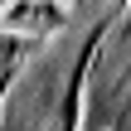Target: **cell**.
I'll use <instances>...</instances> for the list:
<instances>
[{"label":"cell","mask_w":131,"mask_h":131,"mask_svg":"<svg viewBox=\"0 0 131 131\" xmlns=\"http://www.w3.org/2000/svg\"><path fill=\"white\" fill-rule=\"evenodd\" d=\"M68 19V10L58 5V0H15V5H5L0 10V24L5 29H15V34H53L58 24Z\"/></svg>","instance_id":"6da1fadb"},{"label":"cell","mask_w":131,"mask_h":131,"mask_svg":"<svg viewBox=\"0 0 131 131\" xmlns=\"http://www.w3.org/2000/svg\"><path fill=\"white\" fill-rule=\"evenodd\" d=\"M107 29H112V15L88 34V44H83V49H78V58H73L68 92H63V107H58V112H63V117H58L63 126H78V122H83V117H78V112H83V83H88V68H92V58H97V49H102V34H107Z\"/></svg>","instance_id":"7a4b0ae2"},{"label":"cell","mask_w":131,"mask_h":131,"mask_svg":"<svg viewBox=\"0 0 131 131\" xmlns=\"http://www.w3.org/2000/svg\"><path fill=\"white\" fill-rule=\"evenodd\" d=\"M122 34H131V10H126V19H122Z\"/></svg>","instance_id":"3957f363"}]
</instances>
